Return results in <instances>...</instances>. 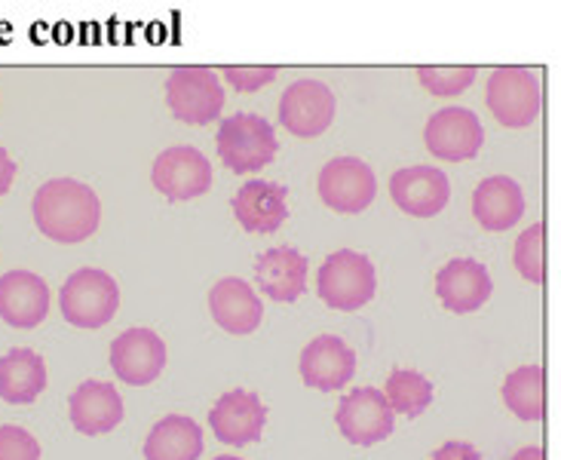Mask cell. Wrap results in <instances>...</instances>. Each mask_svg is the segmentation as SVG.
<instances>
[{
	"label": "cell",
	"instance_id": "1",
	"mask_svg": "<svg viewBox=\"0 0 561 460\" xmlns=\"http://www.w3.org/2000/svg\"><path fill=\"white\" fill-rule=\"evenodd\" d=\"M34 225L56 243H83L95 233L102 218V203L90 184L77 179H53L37 187L31 199Z\"/></svg>",
	"mask_w": 561,
	"mask_h": 460
},
{
	"label": "cell",
	"instance_id": "2",
	"mask_svg": "<svg viewBox=\"0 0 561 460\" xmlns=\"http://www.w3.org/2000/svg\"><path fill=\"white\" fill-rule=\"evenodd\" d=\"M218 153L225 160V166L237 175H252L267 163H274L279 141L271 123L259 114H233L225 117L218 126Z\"/></svg>",
	"mask_w": 561,
	"mask_h": 460
},
{
	"label": "cell",
	"instance_id": "3",
	"mask_svg": "<svg viewBox=\"0 0 561 460\" xmlns=\"http://www.w3.org/2000/svg\"><path fill=\"white\" fill-rule=\"evenodd\" d=\"M59 307L65 322H71L77 329H102L114 320L121 307V289L105 271L83 267L65 279Z\"/></svg>",
	"mask_w": 561,
	"mask_h": 460
},
{
	"label": "cell",
	"instance_id": "4",
	"mask_svg": "<svg viewBox=\"0 0 561 460\" xmlns=\"http://www.w3.org/2000/svg\"><path fill=\"white\" fill-rule=\"evenodd\" d=\"M317 289L325 304L353 313L375 298V289H378L375 264L353 249H341L319 267Z\"/></svg>",
	"mask_w": 561,
	"mask_h": 460
},
{
	"label": "cell",
	"instance_id": "5",
	"mask_svg": "<svg viewBox=\"0 0 561 460\" xmlns=\"http://www.w3.org/2000/svg\"><path fill=\"white\" fill-rule=\"evenodd\" d=\"M485 102L491 114L503 123L506 129H525L537 120L543 95H540V80L537 71L522 68V65H506L497 68L488 80Z\"/></svg>",
	"mask_w": 561,
	"mask_h": 460
},
{
	"label": "cell",
	"instance_id": "6",
	"mask_svg": "<svg viewBox=\"0 0 561 460\" xmlns=\"http://www.w3.org/2000/svg\"><path fill=\"white\" fill-rule=\"evenodd\" d=\"M167 102L175 120L191 126H206L225 107V90L213 68L203 65H182L167 80Z\"/></svg>",
	"mask_w": 561,
	"mask_h": 460
},
{
	"label": "cell",
	"instance_id": "7",
	"mask_svg": "<svg viewBox=\"0 0 561 460\" xmlns=\"http://www.w3.org/2000/svg\"><path fill=\"white\" fill-rule=\"evenodd\" d=\"M153 187L167 199H197L213 187V166L209 157L191 145H175L153 160Z\"/></svg>",
	"mask_w": 561,
	"mask_h": 460
},
{
	"label": "cell",
	"instance_id": "8",
	"mask_svg": "<svg viewBox=\"0 0 561 460\" xmlns=\"http://www.w3.org/2000/svg\"><path fill=\"white\" fill-rule=\"evenodd\" d=\"M319 197L334 212L356 215L378 197V179L368 163L356 157H337L319 172Z\"/></svg>",
	"mask_w": 561,
	"mask_h": 460
},
{
	"label": "cell",
	"instance_id": "9",
	"mask_svg": "<svg viewBox=\"0 0 561 460\" xmlns=\"http://www.w3.org/2000/svg\"><path fill=\"white\" fill-rule=\"evenodd\" d=\"M334 421L347 442L363 445V448L387 439L396 427L393 409L387 405L378 387H356L353 393H347L334 412Z\"/></svg>",
	"mask_w": 561,
	"mask_h": 460
},
{
	"label": "cell",
	"instance_id": "10",
	"mask_svg": "<svg viewBox=\"0 0 561 460\" xmlns=\"http://www.w3.org/2000/svg\"><path fill=\"white\" fill-rule=\"evenodd\" d=\"M424 141L430 153H436L439 160L460 163V160H472L482 151L485 126L470 107H442L426 123Z\"/></svg>",
	"mask_w": 561,
	"mask_h": 460
},
{
	"label": "cell",
	"instance_id": "11",
	"mask_svg": "<svg viewBox=\"0 0 561 460\" xmlns=\"http://www.w3.org/2000/svg\"><path fill=\"white\" fill-rule=\"evenodd\" d=\"M334 120V95L322 80H295L279 99V123L291 136L317 138Z\"/></svg>",
	"mask_w": 561,
	"mask_h": 460
},
{
	"label": "cell",
	"instance_id": "12",
	"mask_svg": "<svg viewBox=\"0 0 561 460\" xmlns=\"http://www.w3.org/2000/svg\"><path fill=\"white\" fill-rule=\"evenodd\" d=\"M111 368L123 383L145 387L167 368V344L151 329H129L111 344Z\"/></svg>",
	"mask_w": 561,
	"mask_h": 460
},
{
	"label": "cell",
	"instance_id": "13",
	"mask_svg": "<svg viewBox=\"0 0 561 460\" xmlns=\"http://www.w3.org/2000/svg\"><path fill=\"white\" fill-rule=\"evenodd\" d=\"M390 197L405 215L414 218H433L439 215L451 199V182L436 166H409L399 169L390 179Z\"/></svg>",
	"mask_w": 561,
	"mask_h": 460
},
{
	"label": "cell",
	"instance_id": "14",
	"mask_svg": "<svg viewBox=\"0 0 561 460\" xmlns=\"http://www.w3.org/2000/svg\"><path fill=\"white\" fill-rule=\"evenodd\" d=\"M209 427L215 439L225 445H252L259 442L267 427V409L255 393L249 390H230L209 412Z\"/></svg>",
	"mask_w": 561,
	"mask_h": 460
},
{
	"label": "cell",
	"instance_id": "15",
	"mask_svg": "<svg viewBox=\"0 0 561 460\" xmlns=\"http://www.w3.org/2000/svg\"><path fill=\"white\" fill-rule=\"evenodd\" d=\"M301 378L307 387L332 393L347 387L353 371H356V353L350 350L347 341L337 335L313 337L301 353Z\"/></svg>",
	"mask_w": 561,
	"mask_h": 460
},
{
	"label": "cell",
	"instance_id": "16",
	"mask_svg": "<svg viewBox=\"0 0 561 460\" xmlns=\"http://www.w3.org/2000/svg\"><path fill=\"white\" fill-rule=\"evenodd\" d=\"M49 313V289L31 271H10L0 276V320L13 329H37Z\"/></svg>",
	"mask_w": 561,
	"mask_h": 460
},
{
	"label": "cell",
	"instance_id": "17",
	"mask_svg": "<svg viewBox=\"0 0 561 460\" xmlns=\"http://www.w3.org/2000/svg\"><path fill=\"white\" fill-rule=\"evenodd\" d=\"M491 291H494V283H491L488 267L472 258L448 261L436 276V295L451 313L479 310L491 298Z\"/></svg>",
	"mask_w": 561,
	"mask_h": 460
},
{
	"label": "cell",
	"instance_id": "18",
	"mask_svg": "<svg viewBox=\"0 0 561 460\" xmlns=\"http://www.w3.org/2000/svg\"><path fill=\"white\" fill-rule=\"evenodd\" d=\"M209 310H213V320L230 335H252L264 317V304L255 289L237 276H225L215 283L209 291Z\"/></svg>",
	"mask_w": 561,
	"mask_h": 460
},
{
	"label": "cell",
	"instance_id": "19",
	"mask_svg": "<svg viewBox=\"0 0 561 460\" xmlns=\"http://www.w3.org/2000/svg\"><path fill=\"white\" fill-rule=\"evenodd\" d=\"M68 414L77 433L83 436H105L121 427L123 399L107 381H87L77 387L68 399Z\"/></svg>",
	"mask_w": 561,
	"mask_h": 460
},
{
	"label": "cell",
	"instance_id": "20",
	"mask_svg": "<svg viewBox=\"0 0 561 460\" xmlns=\"http://www.w3.org/2000/svg\"><path fill=\"white\" fill-rule=\"evenodd\" d=\"M233 215L249 233H274L288 218V191L283 184L252 179L237 191Z\"/></svg>",
	"mask_w": 561,
	"mask_h": 460
},
{
	"label": "cell",
	"instance_id": "21",
	"mask_svg": "<svg viewBox=\"0 0 561 460\" xmlns=\"http://www.w3.org/2000/svg\"><path fill=\"white\" fill-rule=\"evenodd\" d=\"M255 283L274 301H298L307 291V255L291 245L267 249L255 264Z\"/></svg>",
	"mask_w": 561,
	"mask_h": 460
},
{
	"label": "cell",
	"instance_id": "22",
	"mask_svg": "<svg viewBox=\"0 0 561 460\" xmlns=\"http://www.w3.org/2000/svg\"><path fill=\"white\" fill-rule=\"evenodd\" d=\"M472 215L485 230H510L525 215L522 187L506 175H491L472 194Z\"/></svg>",
	"mask_w": 561,
	"mask_h": 460
},
{
	"label": "cell",
	"instance_id": "23",
	"mask_svg": "<svg viewBox=\"0 0 561 460\" xmlns=\"http://www.w3.org/2000/svg\"><path fill=\"white\" fill-rule=\"evenodd\" d=\"M46 390V363L41 353L15 347L0 356V399L10 405H31Z\"/></svg>",
	"mask_w": 561,
	"mask_h": 460
},
{
	"label": "cell",
	"instance_id": "24",
	"mask_svg": "<svg viewBox=\"0 0 561 460\" xmlns=\"http://www.w3.org/2000/svg\"><path fill=\"white\" fill-rule=\"evenodd\" d=\"M203 455V427L184 414H169L145 439V460H197Z\"/></svg>",
	"mask_w": 561,
	"mask_h": 460
},
{
	"label": "cell",
	"instance_id": "25",
	"mask_svg": "<svg viewBox=\"0 0 561 460\" xmlns=\"http://www.w3.org/2000/svg\"><path fill=\"white\" fill-rule=\"evenodd\" d=\"M503 402L518 421H543L547 414V371L540 366H522L503 381Z\"/></svg>",
	"mask_w": 561,
	"mask_h": 460
},
{
	"label": "cell",
	"instance_id": "26",
	"mask_svg": "<svg viewBox=\"0 0 561 460\" xmlns=\"http://www.w3.org/2000/svg\"><path fill=\"white\" fill-rule=\"evenodd\" d=\"M383 399L393 409V414H405V417H421L433 402V383L424 378L421 371L411 368H396L387 378L383 387Z\"/></svg>",
	"mask_w": 561,
	"mask_h": 460
},
{
	"label": "cell",
	"instance_id": "27",
	"mask_svg": "<svg viewBox=\"0 0 561 460\" xmlns=\"http://www.w3.org/2000/svg\"><path fill=\"white\" fill-rule=\"evenodd\" d=\"M543 240H547V225L543 221L531 225L516 240L513 261H516L518 274L525 276L528 283H543L547 279V245H543Z\"/></svg>",
	"mask_w": 561,
	"mask_h": 460
},
{
	"label": "cell",
	"instance_id": "28",
	"mask_svg": "<svg viewBox=\"0 0 561 460\" xmlns=\"http://www.w3.org/2000/svg\"><path fill=\"white\" fill-rule=\"evenodd\" d=\"M417 77H421L424 90L448 99V95H460L467 87H472L476 68L472 65H421Z\"/></svg>",
	"mask_w": 561,
	"mask_h": 460
},
{
	"label": "cell",
	"instance_id": "29",
	"mask_svg": "<svg viewBox=\"0 0 561 460\" xmlns=\"http://www.w3.org/2000/svg\"><path fill=\"white\" fill-rule=\"evenodd\" d=\"M221 74L228 77V83L240 92H255L267 83H274L279 68L276 65H225Z\"/></svg>",
	"mask_w": 561,
	"mask_h": 460
},
{
	"label": "cell",
	"instance_id": "30",
	"mask_svg": "<svg viewBox=\"0 0 561 460\" xmlns=\"http://www.w3.org/2000/svg\"><path fill=\"white\" fill-rule=\"evenodd\" d=\"M0 460H41V445L25 427H0Z\"/></svg>",
	"mask_w": 561,
	"mask_h": 460
},
{
	"label": "cell",
	"instance_id": "31",
	"mask_svg": "<svg viewBox=\"0 0 561 460\" xmlns=\"http://www.w3.org/2000/svg\"><path fill=\"white\" fill-rule=\"evenodd\" d=\"M430 460H482V455L470 442H445L430 455Z\"/></svg>",
	"mask_w": 561,
	"mask_h": 460
},
{
	"label": "cell",
	"instance_id": "32",
	"mask_svg": "<svg viewBox=\"0 0 561 460\" xmlns=\"http://www.w3.org/2000/svg\"><path fill=\"white\" fill-rule=\"evenodd\" d=\"M13 179H15V163L10 153L0 148V197L13 187Z\"/></svg>",
	"mask_w": 561,
	"mask_h": 460
},
{
	"label": "cell",
	"instance_id": "33",
	"mask_svg": "<svg viewBox=\"0 0 561 460\" xmlns=\"http://www.w3.org/2000/svg\"><path fill=\"white\" fill-rule=\"evenodd\" d=\"M513 460H547V451L540 448V445H528V448H522L513 455Z\"/></svg>",
	"mask_w": 561,
	"mask_h": 460
},
{
	"label": "cell",
	"instance_id": "34",
	"mask_svg": "<svg viewBox=\"0 0 561 460\" xmlns=\"http://www.w3.org/2000/svg\"><path fill=\"white\" fill-rule=\"evenodd\" d=\"M213 460H243V458H233V455H221V458H213Z\"/></svg>",
	"mask_w": 561,
	"mask_h": 460
}]
</instances>
